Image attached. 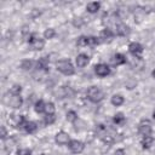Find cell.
Listing matches in <instances>:
<instances>
[{"instance_id": "12", "label": "cell", "mask_w": 155, "mask_h": 155, "mask_svg": "<svg viewBox=\"0 0 155 155\" xmlns=\"http://www.w3.org/2000/svg\"><path fill=\"white\" fill-rule=\"evenodd\" d=\"M75 63L78 68H85L90 63V56H87L86 53H79L75 58Z\"/></svg>"}, {"instance_id": "27", "label": "cell", "mask_w": 155, "mask_h": 155, "mask_svg": "<svg viewBox=\"0 0 155 155\" xmlns=\"http://www.w3.org/2000/svg\"><path fill=\"white\" fill-rule=\"evenodd\" d=\"M68 90H69V88H67V86H61V87L58 88V91L56 92L57 98H64V97H68V94H69Z\"/></svg>"}, {"instance_id": "18", "label": "cell", "mask_w": 155, "mask_h": 155, "mask_svg": "<svg viewBox=\"0 0 155 155\" xmlns=\"http://www.w3.org/2000/svg\"><path fill=\"white\" fill-rule=\"evenodd\" d=\"M154 140H155V138H154L151 134H150V136H143V138H142V140H140L142 148H143V149H149V148H151Z\"/></svg>"}, {"instance_id": "34", "label": "cell", "mask_w": 155, "mask_h": 155, "mask_svg": "<svg viewBox=\"0 0 155 155\" xmlns=\"http://www.w3.org/2000/svg\"><path fill=\"white\" fill-rule=\"evenodd\" d=\"M101 42V40H99V38H97V36H90V46H97L98 44Z\"/></svg>"}, {"instance_id": "21", "label": "cell", "mask_w": 155, "mask_h": 155, "mask_svg": "<svg viewBox=\"0 0 155 155\" xmlns=\"http://www.w3.org/2000/svg\"><path fill=\"white\" fill-rule=\"evenodd\" d=\"M45 105H46V103L42 99H38L34 103V110L38 114H42V113H45Z\"/></svg>"}, {"instance_id": "9", "label": "cell", "mask_w": 155, "mask_h": 155, "mask_svg": "<svg viewBox=\"0 0 155 155\" xmlns=\"http://www.w3.org/2000/svg\"><path fill=\"white\" fill-rule=\"evenodd\" d=\"M143 51H144V48H143V46H142L139 42L133 41V42H131V44L128 45V52H130L133 57H142L140 54L143 53Z\"/></svg>"}, {"instance_id": "38", "label": "cell", "mask_w": 155, "mask_h": 155, "mask_svg": "<svg viewBox=\"0 0 155 155\" xmlns=\"http://www.w3.org/2000/svg\"><path fill=\"white\" fill-rule=\"evenodd\" d=\"M153 119L155 120V109H154V111H153Z\"/></svg>"}, {"instance_id": "11", "label": "cell", "mask_w": 155, "mask_h": 155, "mask_svg": "<svg viewBox=\"0 0 155 155\" xmlns=\"http://www.w3.org/2000/svg\"><path fill=\"white\" fill-rule=\"evenodd\" d=\"M115 34L119 35V36H126L130 34V27L126 25L125 23L120 22V23H116L115 24Z\"/></svg>"}, {"instance_id": "36", "label": "cell", "mask_w": 155, "mask_h": 155, "mask_svg": "<svg viewBox=\"0 0 155 155\" xmlns=\"http://www.w3.org/2000/svg\"><path fill=\"white\" fill-rule=\"evenodd\" d=\"M1 155H10V149H7V148H2L1 149Z\"/></svg>"}, {"instance_id": "26", "label": "cell", "mask_w": 155, "mask_h": 155, "mask_svg": "<svg viewBox=\"0 0 155 155\" xmlns=\"http://www.w3.org/2000/svg\"><path fill=\"white\" fill-rule=\"evenodd\" d=\"M52 114H56V107H54V103H52V102H47L46 105H45V115H52Z\"/></svg>"}, {"instance_id": "32", "label": "cell", "mask_w": 155, "mask_h": 155, "mask_svg": "<svg viewBox=\"0 0 155 155\" xmlns=\"http://www.w3.org/2000/svg\"><path fill=\"white\" fill-rule=\"evenodd\" d=\"M31 150L28 148H21L17 150V155H31Z\"/></svg>"}, {"instance_id": "10", "label": "cell", "mask_w": 155, "mask_h": 155, "mask_svg": "<svg viewBox=\"0 0 155 155\" xmlns=\"http://www.w3.org/2000/svg\"><path fill=\"white\" fill-rule=\"evenodd\" d=\"M70 140H71V139H70L69 134H68L67 132H64V131H59V132H57L56 136H54V142H56L58 145L69 144Z\"/></svg>"}, {"instance_id": "14", "label": "cell", "mask_w": 155, "mask_h": 155, "mask_svg": "<svg viewBox=\"0 0 155 155\" xmlns=\"http://www.w3.org/2000/svg\"><path fill=\"white\" fill-rule=\"evenodd\" d=\"M111 62L114 65H122L127 63V57L124 53H115L111 57Z\"/></svg>"}, {"instance_id": "5", "label": "cell", "mask_w": 155, "mask_h": 155, "mask_svg": "<svg viewBox=\"0 0 155 155\" xmlns=\"http://www.w3.org/2000/svg\"><path fill=\"white\" fill-rule=\"evenodd\" d=\"M4 103L13 109H19L23 105V98L21 97V94L15 96V94H11L10 92H7L4 96Z\"/></svg>"}, {"instance_id": "33", "label": "cell", "mask_w": 155, "mask_h": 155, "mask_svg": "<svg viewBox=\"0 0 155 155\" xmlns=\"http://www.w3.org/2000/svg\"><path fill=\"white\" fill-rule=\"evenodd\" d=\"M7 137H8V133H7L6 127H5V126H1V127H0V138H1L2 140H5Z\"/></svg>"}, {"instance_id": "30", "label": "cell", "mask_w": 155, "mask_h": 155, "mask_svg": "<svg viewBox=\"0 0 155 155\" xmlns=\"http://www.w3.org/2000/svg\"><path fill=\"white\" fill-rule=\"evenodd\" d=\"M54 121H56V114L45 115V117H44V122L46 125H52V124H54Z\"/></svg>"}, {"instance_id": "7", "label": "cell", "mask_w": 155, "mask_h": 155, "mask_svg": "<svg viewBox=\"0 0 155 155\" xmlns=\"http://www.w3.org/2000/svg\"><path fill=\"white\" fill-rule=\"evenodd\" d=\"M94 73L99 78H105L108 75H110L111 70H110V67L105 63H98L94 65Z\"/></svg>"}, {"instance_id": "37", "label": "cell", "mask_w": 155, "mask_h": 155, "mask_svg": "<svg viewBox=\"0 0 155 155\" xmlns=\"http://www.w3.org/2000/svg\"><path fill=\"white\" fill-rule=\"evenodd\" d=\"M151 76H153V78H154V79H155V69H154V70H153V71H151Z\"/></svg>"}, {"instance_id": "4", "label": "cell", "mask_w": 155, "mask_h": 155, "mask_svg": "<svg viewBox=\"0 0 155 155\" xmlns=\"http://www.w3.org/2000/svg\"><path fill=\"white\" fill-rule=\"evenodd\" d=\"M86 96H87L88 101L92 102V103H99L104 99V92L97 86L88 87V90L86 92Z\"/></svg>"}, {"instance_id": "22", "label": "cell", "mask_w": 155, "mask_h": 155, "mask_svg": "<svg viewBox=\"0 0 155 155\" xmlns=\"http://www.w3.org/2000/svg\"><path fill=\"white\" fill-rule=\"evenodd\" d=\"M13 119H15V125L17 127H22V128L24 127L25 122L28 121L24 115H13Z\"/></svg>"}, {"instance_id": "3", "label": "cell", "mask_w": 155, "mask_h": 155, "mask_svg": "<svg viewBox=\"0 0 155 155\" xmlns=\"http://www.w3.org/2000/svg\"><path fill=\"white\" fill-rule=\"evenodd\" d=\"M56 69L59 73H62V74H64L67 76L74 75V73H75V68H74V65L71 64V62L69 59H59V61H57Z\"/></svg>"}, {"instance_id": "25", "label": "cell", "mask_w": 155, "mask_h": 155, "mask_svg": "<svg viewBox=\"0 0 155 155\" xmlns=\"http://www.w3.org/2000/svg\"><path fill=\"white\" fill-rule=\"evenodd\" d=\"M65 117H67V120H68L69 122H71V124H75V122L79 120L78 114H76V111H74V110H68Z\"/></svg>"}, {"instance_id": "23", "label": "cell", "mask_w": 155, "mask_h": 155, "mask_svg": "<svg viewBox=\"0 0 155 155\" xmlns=\"http://www.w3.org/2000/svg\"><path fill=\"white\" fill-rule=\"evenodd\" d=\"M76 45L79 47H85V46H90V36H85V35H81L76 40Z\"/></svg>"}, {"instance_id": "6", "label": "cell", "mask_w": 155, "mask_h": 155, "mask_svg": "<svg viewBox=\"0 0 155 155\" xmlns=\"http://www.w3.org/2000/svg\"><path fill=\"white\" fill-rule=\"evenodd\" d=\"M153 132V127H151V122L148 119H143L139 124H138V133L142 136H150Z\"/></svg>"}, {"instance_id": "15", "label": "cell", "mask_w": 155, "mask_h": 155, "mask_svg": "<svg viewBox=\"0 0 155 155\" xmlns=\"http://www.w3.org/2000/svg\"><path fill=\"white\" fill-rule=\"evenodd\" d=\"M48 64H50V62H48V57H41V58H39V61L36 62V68L39 69V70H42V71H45V73H47L48 71Z\"/></svg>"}, {"instance_id": "17", "label": "cell", "mask_w": 155, "mask_h": 155, "mask_svg": "<svg viewBox=\"0 0 155 155\" xmlns=\"http://www.w3.org/2000/svg\"><path fill=\"white\" fill-rule=\"evenodd\" d=\"M86 10L88 13H97L101 10V2L99 1H91L86 5Z\"/></svg>"}, {"instance_id": "24", "label": "cell", "mask_w": 155, "mask_h": 155, "mask_svg": "<svg viewBox=\"0 0 155 155\" xmlns=\"http://www.w3.org/2000/svg\"><path fill=\"white\" fill-rule=\"evenodd\" d=\"M34 64H35L34 61H31V59H24V61L21 62V68L23 70H31L34 68Z\"/></svg>"}, {"instance_id": "35", "label": "cell", "mask_w": 155, "mask_h": 155, "mask_svg": "<svg viewBox=\"0 0 155 155\" xmlns=\"http://www.w3.org/2000/svg\"><path fill=\"white\" fill-rule=\"evenodd\" d=\"M114 155H126V151L124 149H116V151L114 153Z\"/></svg>"}, {"instance_id": "39", "label": "cell", "mask_w": 155, "mask_h": 155, "mask_svg": "<svg viewBox=\"0 0 155 155\" xmlns=\"http://www.w3.org/2000/svg\"><path fill=\"white\" fill-rule=\"evenodd\" d=\"M41 155H48V154H41Z\"/></svg>"}, {"instance_id": "28", "label": "cell", "mask_w": 155, "mask_h": 155, "mask_svg": "<svg viewBox=\"0 0 155 155\" xmlns=\"http://www.w3.org/2000/svg\"><path fill=\"white\" fill-rule=\"evenodd\" d=\"M56 36V30L53 28H47L45 31H44V38L50 40V39H53Z\"/></svg>"}, {"instance_id": "29", "label": "cell", "mask_w": 155, "mask_h": 155, "mask_svg": "<svg viewBox=\"0 0 155 155\" xmlns=\"http://www.w3.org/2000/svg\"><path fill=\"white\" fill-rule=\"evenodd\" d=\"M11 94H15V96H18V94H21V92H22V86L21 85H18V84H16V85H13L11 88H10V91H8Z\"/></svg>"}, {"instance_id": "2", "label": "cell", "mask_w": 155, "mask_h": 155, "mask_svg": "<svg viewBox=\"0 0 155 155\" xmlns=\"http://www.w3.org/2000/svg\"><path fill=\"white\" fill-rule=\"evenodd\" d=\"M25 40L29 45V48L33 51H40L45 47V40L41 39L36 33H29L25 36Z\"/></svg>"}, {"instance_id": "20", "label": "cell", "mask_w": 155, "mask_h": 155, "mask_svg": "<svg viewBox=\"0 0 155 155\" xmlns=\"http://www.w3.org/2000/svg\"><path fill=\"white\" fill-rule=\"evenodd\" d=\"M124 102H125V98H124L121 94H114V96L111 97V99H110V103H111L114 107H120V105L124 104Z\"/></svg>"}, {"instance_id": "13", "label": "cell", "mask_w": 155, "mask_h": 155, "mask_svg": "<svg viewBox=\"0 0 155 155\" xmlns=\"http://www.w3.org/2000/svg\"><path fill=\"white\" fill-rule=\"evenodd\" d=\"M114 36H115V33L110 28H105V29H103L101 31L99 39H102V41H104V42H107V41L109 42V41H111L114 39Z\"/></svg>"}, {"instance_id": "31", "label": "cell", "mask_w": 155, "mask_h": 155, "mask_svg": "<svg viewBox=\"0 0 155 155\" xmlns=\"http://www.w3.org/2000/svg\"><path fill=\"white\" fill-rule=\"evenodd\" d=\"M13 145H15V139H13V138L7 137V138L4 140V147H5V148L11 149V147H13Z\"/></svg>"}, {"instance_id": "1", "label": "cell", "mask_w": 155, "mask_h": 155, "mask_svg": "<svg viewBox=\"0 0 155 155\" xmlns=\"http://www.w3.org/2000/svg\"><path fill=\"white\" fill-rule=\"evenodd\" d=\"M96 134L98 136L99 139H102L104 143H108V144H111L116 140V131L109 127L108 125H103V124L97 125Z\"/></svg>"}, {"instance_id": "16", "label": "cell", "mask_w": 155, "mask_h": 155, "mask_svg": "<svg viewBox=\"0 0 155 155\" xmlns=\"http://www.w3.org/2000/svg\"><path fill=\"white\" fill-rule=\"evenodd\" d=\"M23 130H24L28 134H34V133L38 131V124H36L35 121H29V120H28V121L25 122Z\"/></svg>"}, {"instance_id": "19", "label": "cell", "mask_w": 155, "mask_h": 155, "mask_svg": "<svg viewBox=\"0 0 155 155\" xmlns=\"http://www.w3.org/2000/svg\"><path fill=\"white\" fill-rule=\"evenodd\" d=\"M113 122H114V125H116V126H122V125L126 122V116H125L122 113H116V114L113 116Z\"/></svg>"}, {"instance_id": "8", "label": "cell", "mask_w": 155, "mask_h": 155, "mask_svg": "<svg viewBox=\"0 0 155 155\" xmlns=\"http://www.w3.org/2000/svg\"><path fill=\"white\" fill-rule=\"evenodd\" d=\"M68 148L73 154H80L85 149V143L79 139H71L68 144Z\"/></svg>"}]
</instances>
